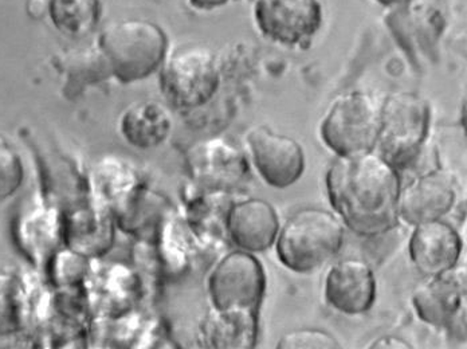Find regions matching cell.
<instances>
[{
    "mask_svg": "<svg viewBox=\"0 0 467 349\" xmlns=\"http://www.w3.org/2000/svg\"><path fill=\"white\" fill-rule=\"evenodd\" d=\"M326 187L330 206L358 237H381L398 226L400 175L375 150L337 158Z\"/></svg>",
    "mask_w": 467,
    "mask_h": 349,
    "instance_id": "6da1fadb",
    "label": "cell"
},
{
    "mask_svg": "<svg viewBox=\"0 0 467 349\" xmlns=\"http://www.w3.org/2000/svg\"><path fill=\"white\" fill-rule=\"evenodd\" d=\"M344 238L346 230L335 214L306 207L287 218L278 231V260L295 273H313L340 252Z\"/></svg>",
    "mask_w": 467,
    "mask_h": 349,
    "instance_id": "7a4b0ae2",
    "label": "cell"
},
{
    "mask_svg": "<svg viewBox=\"0 0 467 349\" xmlns=\"http://www.w3.org/2000/svg\"><path fill=\"white\" fill-rule=\"evenodd\" d=\"M99 50L119 81L133 82L152 75L167 56L164 31L150 21H119L108 25L99 41Z\"/></svg>",
    "mask_w": 467,
    "mask_h": 349,
    "instance_id": "3957f363",
    "label": "cell"
},
{
    "mask_svg": "<svg viewBox=\"0 0 467 349\" xmlns=\"http://www.w3.org/2000/svg\"><path fill=\"white\" fill-rule=\"evenodd\" d=\"M430 128V107L415 93H392L380 107V125L375 152L397 169H404L420 156Z\"/></svg>",
    "mask_w": 467,
    "mask_h": 349,
    "instance_id": "277c9868",
    "label": "cell"
},
{
    "mask_svg": "<svg viewBox=\"0 0 467 349\" xmlns=\"http://www.w3.org/2000/svg\"><path fill=\"white\" fill-rule=\"evenodd\" d=\"M380 125V107L366 92L338 96L327 108L320 125L324 144L337 158L375 150Z\"/></svg>",
    "mask_w": 467,
    "mask_h": 349,
    "instance_id": "5b68a950",
    "label": "cell"
},
{
    "mask_svg": "<svg viewBox=\"0 0 467 349\" xmlns=\"http://www.w3.org/2000/svg\"><path fill=\"white\" fill-rule=\"evenodd\" d=\"M161 85L167 100L176 108L192 109L211 100L218 90L219 67L211 50L186 45L165 56Z\"/></svg>",
    "mask_w": 467,
    "mask_h": 349,
    "instance_id": "8992f818",
    "label": "cell"
},
{
    "mask_svg": "<svg viewBox=\"0 0 467 349\" xmlns=\"http://www.w3.org/2000/svg\"><path fill=\"white\" fill-rule=\"evenodd\" d=\"M267 288L266 272L253 252H230L209 278V293L216 311H259Z\"/></svg>",
    "mask_w": 467,
    "mask_h": 349,
    "instance_id": "52a82bcc",
    "label": "cell"
},
{
    "mask_svg": "<svg viewBox=\"0 0 467 349\" xmlns=\"http://www.w3.org/2000/svg\"><path fill=\"white\" fill-rule=\"evenodd\" d=\"M321 0H255L254 19L270 41L287 47L310 44L323 25Z\"/></svg>",
    "mask_w": 467,
    "mask_h": 349,
    "instance_id": "ba28073f",
    "label": "cell"
},
{
    "mask_svg": "<svg viewBox=\"0 0 467 349\" xmlns=\"http://www.w3.org/2000/svg\"><path fill=\"white\" fill-rule=\"evenodd\" d=\"M247 146L258 174L269 186L287 189L303 176L305 153L295 139L255 127L247 135Z\"/></svg>",
    "mask_w": 467,
    "mask_h": 349,
    "instance_id": "9c48e42d",
    "label": "cell"
},
{
    "mask_svg": "<svg viewBox=\"0 0 467 349\" xmlns=\"http://www.w3.org/2000/svg\"><path fill=\"white\" fill-rule=\"evenodd\" d=\"M327 305L347 316H360L374 308L378 282L374 269L361 258L348 257L333 263L324 281Z\"/></svg>",
    "mask_w": 467,
    "mask_h": 349,
    "instance_id": "30bf717a",
    "label": "cell"
},
{
    "mask_svg": "<svg viewBox=\"0 0 467 349\" xmlns=\"http://www.w3.org/2000/svg\"><path fill=\"white\" fill-rule=\"evenodd\" d=\"M412 305L421 322L437 328H452L466 317V268L454 266L431 275L412 294Z\"/></svg>",
    "mask_w": 467,
    "mask_h": 349,
    "instance_id": "8fae6325",
    "label": "cell"
},
{
    "mask_svg": "<svg viewBox=\"0 0 467 349\" xmlns=\"http://www.w3.org/2000/svg\"><path fill=\"white\" fill-rule=\"evenodd\" d=\"M457 198V184L451 175L427 172L400 190L399 218L410 226L442 220L451 212Z\"/></svg>",
    "mask_w": 467,
    "mask_h": 349,
    "instance_id": "7c38bea8",
    "label": "cell"
},
{
    "mask_svg": "<svg viewBox=\"0 0 467 349\" xmlns=\"http://www.w3.org/2000/svg\"><path fill=\"white\" fill-rule=\"evenodd\" d=\"M409 252L420 273L431 277L457 266L462 254L460 232L442 220L414 226Z\"/></svg>",
    "mask_w": 467,
    "mask_h": 349,
    "instance_id": "4fadbf2b",
    "label": "cell"
},
{
    "mask_svg": "<svg viewBox=\"0 0 467 349\" xmlns=\"http://www.w3.org/2000/svg\"><path fill=\"white\" fill-rule=\"evenodd\" d=\"M227 231L236 248L247 252H262L277 241L280 218L269 201H239L227 214Z\"/></svg>",
    "mask_w": 467,
    "mask_h": 349,
    "instance_id": "5bb4252c",
    "label": "cell"
},
{
    "mask_svg": "<svg viewBox=\"0 0 467 349\" xmlns=\"http://www.w3.org/2000/svg\"><path fill=\"white\" fill-rule=\"evenodd\" d=\"M172 127L170 113L161 102L140 101L122 113L119 130L128 143L138 149H152L163 143Z\"/></svg>",
    "mask_w": 467,
    "mask_h": 349,
    "instance_id": "9a60e30c",
    "label": "cell"
},
{
    "mask_svg": "<svg viewBox=\"0 0 467 349\" xmlns=\"http://www.w3.org/2000/svg\"><path fill=\"white\" fill-rule=\"evenodd\" d=\"M259 311H216L207 320L204 334L213 348H254L258 340Z\"/></svg>",
    "mask_w": 467,
    "mask_h": 349,
    "instance_id": "2e32d148",
    "label": "cell"
},
{
    "mask_svg": "<svg viewBox=\"0 0 467 349\" xmlns=\"http://www.w3.org/2000/svg\"><path fill=\"white\" fill-rule=\"evenodd\" d=\"M54 26L67 36H85L93 30L101 14L99 0H50Z\"/></svg>",
    "mask_w": 467,
    "mask_h": 349,
    "instance_id": "e0dca14e",
    "label": "cell"
},
{
    "mask_svg": "<svg viewBox=\"0 0 467 349\" xmlns=\"http://www.w3.org/2000/svg\"><path fill=\"white\" fill-rule=\"evenodd\" d=\"M65 67L69 89H79L112 76L109 65L99 45L94 49L88 47L70 51L65 61Z\"/></svg>",
    "mask_w": 467,
    "mask_h": 349,
    "instance_id": "ac0fdd59",
    "label": "cell"
},
{
    "mask_svg": "<svg viewBox=\"0 0 467 349\" xmlns=\"http://www.w3.org/2000/svg\"><path fill=\"white\" fill-rule=\"evenodd\" d=\"M22 289L13 275L0 274V332L10 334L22 323Z\"/></svg>",
    "mask_w": 467,
    "mask_h": 349,
    "instance_id": "d6986e66",
    "label": "cell"
},
{
    "mask_svg": "<svg viewBox=\"0 0 467 349\" xmlns=\"http://www.w3.org/2000/svg\"><path fill=\"white\" fill-rule=\"evenodd\" d=\"M25 178L24 164L16 149L0 136V203L16 194Z\"/></svg>",
    "mask_w": 467,
    "mask_h": 349,
    "instance_id": "ffe728a7",
    "label": "cell"
},
{
    "mask_svg": "<svg viewBox=\"0 0 467 349\" xmlns=\"http://www.w3.org/2000/svg\"><path fill=\"white\" fill-rule=\"evenodd\" d=\"M277 348L300 349V348H340V343L323 329L303 328L286 332L278 340Z\"/></svg>",
    "mask_w": 467,
    "mask_h": 349,
    "instance_id": "44dd1931",
    "label": "cell"
},
{
    "mask_svg": "<svg viewBox=\"0 0 467 349\" xmlns=\"http://www.w3.org/2000/svg\"><path fill=\"white\" fill-rule=\"evenodd\" d=\"M369 348H412V345H410V343L404 342L403 339L389 334V336H383L376 340V342L369 345Z\"/></svg>",
    "mask_w": 467,
    "mask_h": 349,
    "instance_id": "7402d4cb",
    "label": "cell"
},
{
    "mask_svg": "<svg viewBox=\"0 0 467 349\" xmlns=\"http://www.w3.org/2000/svg\"><path fill=\"white\" fill-rule=\"evenodd\" d=\"M229 0H191L195 7L204 8V10H210V8L218 7V5H224Z\"/></svg>",
    "mask_w": 467,
    "mask_h": 349,
    "instance_id": "603a6c76",
    "label": "cell"
},
{
    "mask_svg": "<svg viewBox=\"0 0 467 349\" xmlns=\"http://www.w3.org/2000/svg\"><path fill=\"white\" fill-rule=\"evenodd\" d=\"M378 2L384 5H403L407 0H378Z\"/></svg>",
    "mask_w": 467,
    "mask_h": 349,
    "instance_id": "cb8c5ba5",
    "label": "cell"
}]
</instances>
